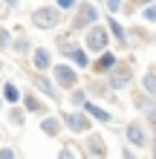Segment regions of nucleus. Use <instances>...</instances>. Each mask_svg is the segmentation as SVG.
I'll return each mask as SVG.
<instances>
[{
    "label": "nucleus",
    "mask_w": 156,
    "mask_h": 159,
    "mask_svg": "<svg viewBox=\"0 0 156 159\" xmlns=\"http://www.w3.org/2000/svg\"><path fill=\"white\" fill-rule=\"evenodd\" d=\"M15 41H12V32L6 29V26H0V52H6V49H12Z\"/></svg>",
    "instance_id": "nucleus-21"
},
{
    "label": "nucleus",
    "mask_w": 156,
    "mask_h": 159,
    "mask_svg": "<svg viewBox=\"0 0 156 159\" xmlns=\"http://www.w3.org/2000/svg\"><path fill=\"white\" fill-rule=\"evenodd\" d=\"M136 101L145 107V119H148V125L156 130V98H150V96H145V98H142V96H139Z\"/></svg>",
    "instance_id": "nucleus-17"
},
{
    "label": "nucleus",
    "mask_w": 156,
    "mask_h": 159,
    "mask_svg": "<svg viewBox=\"0 0 156 159\" xmlns=\"http://www.w3.org/2000/svg\"><path fill=\"white\" fill-rule=\"evenodd\" d=\"M52 78L64 90H78V70L72 67V64H55L52 67Z\"/></svg>",
    "instance_id": "nucleus-5"
},
{
    "label": "nucleus",
    "mask_w": 156,
    "mask_h": 159,
    "mask_svg": "<svg viewBox=\"0 0 156 159\" xmlns=\"http://www.w3.org/2000/svg\"><path fill=\"white\" fill-rule=\"evenodd\" d=\"M69 61H72V67H75V70H87V67H93V61H90V52L84 49V46H75V52L69 55Z\"/></svg>",
    "instance_id": "nucleus-16"
},
{
    "label": "nucleus",
    "mask_w": 156,
    "mask_h": 159,
    "mask_svg": "<svg viewBox=\"0 0 156 159\" xmlns=\"http://www.w3.org/2000/svg\"><path fill=\"white\" fill-rule=\"evenodd\" d=\"M55 6L61 12H67V9H78V0H55Z\"/></svg>",
    "instance_id": "nucleus-26"
},
{
    "label": "nucleus",
    "mask_w": 156,
    "mask_h": 159,
    "mask_svg": "<svg viewBox=\"0 0 156 159\" xmlns=\"http://www.w3.org/2000/svg\"><path fill=\"white\" fill-rule=\"evenodd\" d=\"M90 90H93L98 98H104V96H107V87H104V84H98V81H93V84H90Z\"/></svg>",
    "instance_id": "nucleus-28"
},
{
    "label": "nucleus",
    "mask_w": 156,
    "mask_h": 159,
    "mask_svg": "<svg viewBox=\"0 0 156 159\" xmlns=\"http://www.w3.org/2000/svg\"><path fill=\"white\" fill-rule=\"evenodd\" d=\"M142 3H145V6H153V3H156V0H142Z\"/></svg>",
    "instance_id": "nucleus-33"
},
{
    "label": "nucleus",
    "mask_w": 156,
    "mask_h": 159,
    "mask_svg": "<svg viewBox=\"0 0 156 159\" xmlns=\"http://www.w3.org/2000/svg\"><path fill=\"white\" fill-rule=\"evenodd\" d=\"M118 64H122V61L116 58V52H110V49H107L104 55H98V58L93 61V70L98 72V75H110V72H113Z\"/></svg>",
    "instance_id": "nucleus-8"
},
{
    "label": "nucleus",
    "mask_w": 156,
    "mask_h": 159,
    "mask_svg": "<svg viewBox=\"0 0 156 159\" xmlns=\"http://www.w3.org/2000/svg\"><path fill=\"white\" fill-rule=\"evenodd\" d=\"M127 3H142V0H127Z\"/></svg>",
    "instance_id": "nucleus-34"
},
{
    "label": "nucleus",
    "mask_w": 156,
    "mask_h": 159,
    "mask_svg": "<svg viewBox=\"0 0 156 159\" xmlns=\"http://www.w3.org/2000/svg\"><path fill=\"white\" fill-rule=\"evenodd\" d=\"M64 119V127L69 130V133H90V127H93V119L87 116V110H67V113H61Z\"/></svg>",
    "instance_id": "nucleus-4"
},
{
    "label": "nucleus",
    "mask_w": 156,
    "mask_h": 159,
    "mask_svg": "<svg viewBox=\"0 0 156 159\" xmlns=\"http://www.w3.org/2000/svg\"><path fill=\"white\" fill-rule=\"evenodd\" d=\"M107 15H118V12H122V6H124V0H107Z\"/></svg>",
    "instance_id": "nucleus-24"
},
{
    "label": "nucleus",
    "mask_w": 156,
    "mask_h": 159,
    "mask_svg": "<svg viewBox=\"0 0 156 159\" xmlns=\"http://www.w3.org/2000/svg\"><path fill=\"white\" fill-rule=\"evenodd\" d=\"M23 119H26V113H23V110H17V107H12V110H9V121H12L15 127H20V125H23Z\"/></svg>",
    "instance_id": "nucleus-22"
},
{
    "label": "nucleus",
    "mask_w": 156,
    "mask_h": 159,
    "mask_svg": "<svg viewBox=\"0 0 156 159\" xmlns=\"http://www.w3.org/2000/svg\"><path fill=\"white\" fill-rule=\"evenodd\" d=\"M110 46V29L107 23H98L93 29H87V38H84V49L87 52H96V55H104Z\"/></svg>",
    "instance_id": "nucleus-2"
},
{
    "label": "nucleus",
    "mask_w": 156,
    "mask_h": 159,
    "mask_svg": "<svg viewBox=\"0 0 156 159\" xmlns=\"http://www.w3.org/2000/svg\"><path fill=\"white\" fill-rule=\"evenodd\" d=\"M122 159H136V153L130 151V148H122Z\"/></svg>",
    "instance_id": "nucleus-30"
},
{
    "label": "nucleus",
    "mask_w": 156,
    "mask_h": 159,
    "mask_svg": "<svg viewBox=\"0 0 156 159\" xmlns=\"http://www.w3.org/2000/svg\"><path fill=\"white\" fill-rule=\"evenodd\" d=\"M101 3H107V0H101Z\"/></svg>",
    "instance_id": "nucleus-36"
},
{
    "label": "nucleus",
    "mask_w": 156,
    "mask_h": 159,
    "mask_svg": "<svg viewBox=\"0 0 156 159\" xmlns=\"http://www.w3.org/2000/svg\"><path fill=\"white\" fill-rule=\"evenodd\" d=\"M142 87H145V96L156 98V70H148V72H145V78H142Z\"/></svg>",
    "instance_id": "nucleus-18"
},
{
    "label": "nucleus",
    "mask_w": 156,
    "mask_h": 159,
    "mask_svg": "<svg viewBox=\"0 0 156 159\" xmlns=\"http://www.w3.org/2000/svg\"><path fill=\"white\" fill-rule=\"evenodd\" d=\"M150 153H153V159H156V136H153V142H150Z\"/></svg>",
    "instance_id": "nucleus-32"
},
{
    "label": "nucleus",
    "mask_w": 156,
    "mask_h": 159,
    "mask_svg": "<svg viewBox=\"0 0 156 159\" xmlns=\"http://www.w3.org/2000/svg\"><path fill=\"white\" fill-rule=\"evenodd\" d=\"M69 101H72V104H75L78 110H84V107L90 104V101H87V93H84V90H81V87H78V90H72V93H69Z\"/></svg>",
    "instance_id": "nucleus-20"
},
{
    "label": "nucleus",
    "mask_w": 156,
    "mask_h": 159,
    "mask_svg": "<svg viewBox=\"0 0 156 159\" xmlns=\"http://www.w3.org/2000/svg\"><path fill=\"white\" fill-rule=\"evenodd\" d=\"M15 52H20V55H26L29 52V38H15V46H12Z\"/></svg>",
    "instance_id": "nucleus-23"
},
{
    "label": "nucleus",
    "mask_w": 156,
    "mask_h": 159,
    "mask_svg": "<svg viewBox=\"0 0 156 159\" xmlns=\"http://www.w3.org/2000/svg\"><path fill=\"white\" fill-rule=\"evenodd\" d=\"M32 67H35V72H47V70H52L55 64H52V52L49 49H43V46H38V49L32 52Z\"/></svg>",
    "instance_id": "nucleus-10"
},
{
    "label": "nucleus",
    "mask_w": 156,
    "mask_h": 159,
    "mask_svg": "<svg viewBox=\"0 0 156 159\" xmlns=\"http://www.w3.org/2000/svg\"><path fill=\"white\" fill-rule=\"evenodd\" d=\"M61 20H64V12L58 6H52V3L32 12V26H35V29H55Z\"/></svg>",
    "instance_id": "nucleus-3"
},
{
    "label": "nucleus",
    "mask_w": 156,
    "mask_h": 159,
    "mask_svg": "<svg viewBox=\"0 0 156 159\" xmlns=\"http://www.w3.org/2000/svg\"><path fill=\"white\" fill-rule=\"evenodd\" d=\"M3 3H6L9 9H17V3H20V0H3Z\"/></svg>",
    "instance_id": "nucleus-31"
},
{
    "label": "nucleus",
    "mask_w": 156,
    "mask_h": 159,
    "mask_svg": "<svg viewBox=\"0 0 156 159\" xmlns=\"http://www.w3.org/2000/svg\"><path fill=\"white\" fill-rule=\"evenodd\" d=\"M0 159H17V153L12 151V148H6V145H3V148H0Z\"/></svg>",
    "instance_id": "nucleus-29"
},
{
    "label": "nucleus",
    "mask_w": 156,
    "mask_h": 159,
    "mask_svg": "<svg viewBox=\"0 0 156 159\" xmlns=\"http://www.w3.org/2000/svg\"><path fill=\"white\" fill-rule=\"evenodd\" d=\"M3 98L9 101V104H17L23 96H20V90H17V84H12V81H6V87H3Z\"/></svg>",
    "instance_id": "nucleus-19"
},
{
    "label": "nucleus",
    "mask_w": 156,
    "mask_h": 159,
    "mask_svg": "<svg viewBox=\"0 0 156 159\" xmlns=\"http://www.w3.org/2000/svg\"><path fill=\"white\" fill-rule=\"evenodd\" d=\"M58 159H75V148H72V145H64L61 153H58Z\"/></svg>",
    "instance_id": "nucleus-27"
},
{
    "label": "nucleus",
    "mask_w": 156,
    "mask_h": 159,
    "mask_svg": "<svg viewBox=\"0 0 156 159\" xmlns=\"http://www.w3.org/2000/svg\"><path fill=\"white\" fill-rule=\"evenodd\" d=\"M93 26H98V6L96 3H78L75 17L69 20V29L84 32V29H93Z\"/></svg>",
    "instance_id": "nucleus-1"
},
{
    "label": "nucleus",
    "mask_w": 156,
    "mask_h": 159,
    "mask_svg": "<svg viewBox=\"0 0 156 159\" xmlns=\"http://www.w3.org/2000/svg\"><path fill=\"white\" fill-rule=\"evenodd\" d=\"M87 153L90 159H107V142L98 133H87Z\"/></svg>",
    "instance_id": "nucleus-9"
},
{
    "label": "nucleus",
    "mask_w": 156,
    "mask_h": 159,
    "mask_svg": "<svg viewBox=\"0 0 156 159\" xmlns=\"http://www.w3.org/2000/svg\"><path fill=\"white\" fill-rule=\"evenodd\" d=\"M23 107H26V113H35V116H43V113H47L43 101L35 96V93H26V96H23Z\"/></svg>",
    "instance_id": "nucleus-15"
},
{
    "label": "nucleus",
    "mask_w": 156,
    "mask_h": 159,
    "mask_svg": "<svg viewBox=\"0 0 156 159\" xmlns=\"http://www.w3.org/2000/svg\"><path fill=\"white\" fill-rule=\"evenodd\" d=\"M0 107H3V98H0Z\"/></svg>",
    "instance_id": "nucleus-35"
},
{
    "label": "nucleus",
    "mask_w": 156,
    "mask_h": 159,
    "mask_svg": "<svg viewBox=\"0 0 156 159\" xmlns=\"http://www.w3.org/2000/svg\"><path fill=\"white\" fill-rule=\"evenodd\" d=\"M107 29H110V35H113V38L122 43V46H127V43H130V41H127V38H130V29H124V26L118 23L113 15H107Z\"/></svg>",
    "instance_id": "nucleus-12"
},
{
    "label": "nucleus",
    "mask_w": 156,
    "mask_h": 159,
    "mask_svg": "<svg viewBox=\"0 0 156 159\" xmlns=\"http://www.w3.org/2000/svg\"><path fill=\"white\" fill-rule=\"evenodd\" d=\"M124 139H127L130 148H142V151L150 148V142H153V139L148 136V127H145L142 121H130V125L124 127Z\"/></svg>",
    "instance_id": "nucleus-6"
},
{
    "label": "nucleus",
    "mask_w": 156,
    "mask_h": 159,
    "mask_svg": "<svg viewBox=\"0 0 156 159\" xmlns=\"http://www.w3.org/2000/svg\"><path fill=\"white\" fill-rule=\"evenodd\" d=\"M142 17H145L148 23H156V3H153V6H145V9H142Z\"/></svg>",
    "instance_id": "nucleus-25"
},
{
    "label": "nucleus",
    "mask_w": 156,
    "mask_h": 159,
    "mask_svg": "<svg viewBox=\"0 0 156 159\" xmlns=\"http://www.w3.org/2000/svg\"><path fill=\"white\" fill-rule=\"evenodd\" d=\"M130 81H133V67L130 64H118V67L107 75V87L110 90H124V87H130Z\"/></svg>",
    "instance_id": "nucleus-7"
},
{
    "label": "nucleus",
    "mask_w": 156,
    "mask_h": 159,
    "mask_svg": "<svg viewBox=\"0 0 156 159\" xmlns=\"http://www.w3.org/2000/svg\"><path fill=\"white\" fill-rule=\"evenodd\" d=\"M32 84L38 87V93H43V96H52L55 101L61 98V93H58V84H52L47 75H41V72H35V75H32Z\"/></svg>",
    "instance_id": "nucleus-11"
},
{
    "label": "nucleus",
    "mask_w": 156,
    "mask_h": 159,
    "mask_svg": "<svg viewBox=\"0 0 156 159\" xmlns=\"http://www.w3.org/2000/svg\"><path fill=\"white\" fill-rule=\"evenodd\" d=\"M84 110H87V116L93 119V121H101V125H110V121H113V113H110V110H104L101 104H96V101H90Z\"/></svg>",
    "instance_id": "nucleus-13"
},
{
    "label": "nucleus",
    "mask_w": 156,
    "mask_h": 159,
    "mask_svg": "<svg viewBox=\"0 0 156 159\" xmlns=\"http://www.w3.org/2000/svg\"><path fill=\"white\" fill-rule=\"evenodd\" d=\"M61 127H64V119L61 116H43L41 119V130H43V133H47V136H61Z\"/></svg>",
    "instance_id": "nucleus-14"
}]
</instances>
